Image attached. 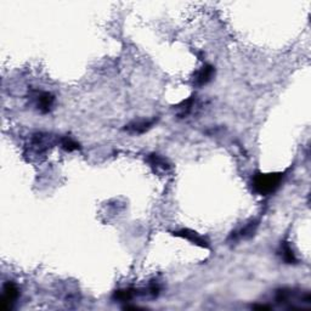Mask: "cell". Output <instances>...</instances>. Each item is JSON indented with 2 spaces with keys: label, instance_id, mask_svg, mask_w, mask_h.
Wrapping results in <instances>:
<instances>
[{
  "label": "cell",
  "instance_id": "1",
  "mask_svg": "<svg viewBox=\"0 0 311 311\" xmlns=\"http://www.w3.org/2000/svg\"><path fill=\"white\" fill-rule=\"evenodd\" d=\"M283 174L281 173H271V174H263L258 173L253 179V190L260 196H267L272 194L281 186L282 183Z\"/></svg>",
  "mask_w": 311,
  "mask_h": 311
},
{
  "label": "cell",
  "instance_id": "2",
  "mask_svg": "<svg viewBox=\"0 0 311 311\" xmlns=\"http://www.w3.org/2000/svg\"><path fill=\"white\" fill-rule=\"evenodd\" d=\"M60 139H52L50 134L37 133L32 136L31 144H29V153L34 156H43L49 151V148L56 143H59Z\"/></svg>",
  "mask_w": 311,
  "mask_h": 311
},
{
  "label": "cell",
  "instance_id": "3",
  "mask_svg": "<svg viewBox=\"0 0 311 311\" xmlns=\"http://www.w3.org/2000/svg\"><path fill=\"white\" fill-rule=\"evenodd\" d=\"M20 290L19 287L14 282L5 283L2 288V297L0 299V309L2 311H7L12 308V305L19 299Z\"/></svg>",
  "mask_w": 311,
  "mask_h": 311
},
{
  "label": "cell",
  "instance_id": "4",
  "mask_svg": "<svg viewBox=\"0 0 311 311\" xmlns=\"http://www.w3.org/2000/svg\"><path fill=\"white\" fill-rule=\"evenodd\" d=\"M173 235L176 237L185 239H187V241L191 242V243L197 244V246L202 247V248H207V249L211 248V246H209V242L207 241L204 237H202L201 235L197 234L196 231H192V230L183 229V230H180V231L173 232Z\"/></svg>",
  "mask_w": 311,
  "mask_h": 311
},
{
  "label": "cell",
  "instance_id": "5",
  "mask_svg": "<svg viewBox=\"0 0 311 311\" xmlns=\"http://www.w3.org/2000/svg\"><path fill=\"white\" fill-rule=\"evenodd\" d=\"M214 74H215V68L212 65H204L194 75L193 84L196 87H203L213 79Z\"/></svg>",
  "mask_w": 311,
  "mask_h": 311
},
{
  "label": "cell",
  "instance_id": "6",
  "mask_svg": "<svg viewBox=\"0 0 311 311\" xmlns=\"http://www.w3.org/2000/svg\"><path fill=\"white\" fill-rule=\"evenodd\" d=\"M147 162L150 163V166L155 169L156 173L162 174V173H168L169 169H170V164L168 163L164 157L157 155V153H152L147 157Z\"/></svg>",
  "mask_w": 311,
  "mask_h": 311
},
{
  "label": "cell",
  "instance_id": "7",
  "mask_svg": "<svg viewBox=\"0 0 311 311\" xmlns=\"http://www.w3.org/2000/svg\"><path fill=\"white\" fill-rule=\"evenodd\" d=\"M55 97L52 94L43 92L37 95V107L42 113H48L51 111L52 105H54Z\"/></svg>",
  "mask_w": 311,
  "mask_h": 311
},
{
  "label": "cell",
  "instance_id": "8",
  "mask_svg": "<svg viewBox=\"0 0 311 311\" xmlns=\"http://www.w3.org/2000/svg\"><path fill=\"white\" fill-rule=\"evenodd\" d=\"M156 123V120H139V122H134L130 123L125 126V130L129 131V133H134V134H143L145 131H147L148 129L152 128V125Z\"/></svg>",
  "mask_w": 311,
  "mask_h": 311
},
{
  "label": "cell",
  "instance_id": "9",
  "mask_svg": "<svg viewBox=\"0 0 311 311\" xmlns=\"http://www.w3.org/2000/svg\"><path fill=\"white\" fill-rule=\"evenodd\" d=\"M258 225H259V222H258V221L249 222L248 225H246V226H244L242 230H239V232H235V235L232 234L231 239H250V237H252L253 235H254V232H255V230H257Z\"/></svg>",
  "mask_w": 311,
  "mask_h": 311
},
{
  "label": "cell",
  "instance_id": "10",
  "mask_svg": "<svg viewBox=\"0 0 311 311\" xmlns=\"http://www.w3.org/2000/svg\"><path fill=\"white\" fill-rule=\"evenodd\" d=\"M281 257H282L283 262L287 263V264H295V263H297L295 254L293 253L289 244L286 243V242L281 246Z\"/></svg>",
  "mask_w": 311,
  "mask_h": 311
},
{
  "label": "cell",
  "instance_id": "11",
  "mask_svg": "<svg viewBox=\"0 0 311 311\" xmlns=\"http://www.w3.org/2000/svg\"><path fill=\"white\" fill-rule=\"evenodd\" d=\"M59 144L60 146H61L62 150H65L66 152H72V151H77L80 148L79 144H78L75 140H73L72 138H70V136L60 138Z\"/></svg>",
  "mask_w": 311,
  "mask_h": 311
},
{
  "label": "cell",
  "instance_id": "12",
  "mask_svg": "<svg viewBox=\"0 0 311 311\" xmlns=\"http://www.w3.org/2000/svg\"><path fill=\"white\" fill-rule=\"evenodd\" d=\"M136 295V290L135 289H131V288H128V289H120L117 290L113 295V298L120 302H129V300L133 299L134 297Z\"/></svg>",
  "mask_w": 311,
  "mask_h": 311
},
{
  "label": "cell",
  "instance_id": "13",
  "mask_svg": "<svg viewBox=\"0 0 311 311\" xmlns=\"http://www.w3.org/2000/svg\"><path fill=\"white\" fill-rule=\"evenodd\" d=\"M193 97H190L189 100L184 101L180 106H178L179 108V117L183 118L186 117L190 112L192 111V107H193Z\"/></svg>",
  "mask_w": 311,
  "mask_h": 311
},
{
  "label": "cell",
  "instance_id": "14",
  "mask_svg": "<svg viewBox=\"0 0 311 311\" xmlns=\"http://www.w3.org/2000/svg\"><path fill=\"white\" fill-rule=\"evenodd\" d=\"M254 309H260V310H264V309H271L270 307H267V305H255V307H253Z\"/></svg>",
  "mask_w": 311,
  "mask_h": 311
}]
</instances>
